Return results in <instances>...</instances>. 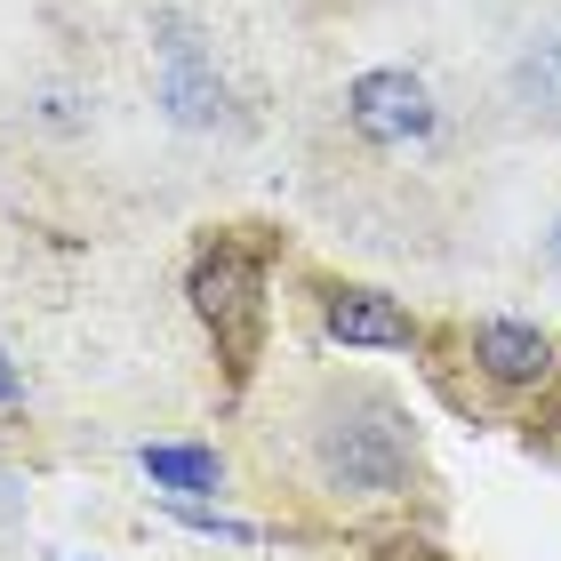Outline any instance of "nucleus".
I'll use <instances>...</instances> for the list:
<instances>
[{"mask_svg": "<svg viewBox=\"0 0 561 561\" xmlns=\"http://www.w3.org/2000/svg\"><path fill=\"white\" fill-rule=\"evenodd\" d=\"M345 121L369 145H417V137H433V96L417 72H362L345 89Z\"/></svg>", "mask_w": 561, "mask_h": 561, "instance_id": "obj_3", "label": "nucleus"}, {"mask_svg": "<svg viewBox=\"0 0 561 561\" xmlns=\"http://www.w3.org/2000/svg\"><path fill=\"white\" fill-rule=\"evenodd\" d=\"M321 329H329V345H369V353H410L417 345V321L386 289H329Z\"/></svg>", "mask_w": 561, "mask_h": 561, "instance_id": "obj_5", "label": "nucleus"}, {"mask_svg": "<svg viewBox=\"0 0 561 561\" xmlns=\"http://www.w3.org/2000/svg\"><path fill=\"white\" fill-rule=\"evenodd\" d=\"M193 313L217 329V345H225V362H233V377L257 369V337H265V273L249 249L233 241H217L209 257L193 265Z\"/></svg>", "mask_w": 561, "mask_h": 561, "instance_id": "obj_1", "label": "nucleus"}, {"mask_svg": "<svg viewBox=\"0 0 561 561\" xmlns=\"http://www.w3.org/2000/svg\"><path fill=\"white\" fill-rule=\"evenodd\" d=\"M137 466L152 473V490H169V497H185V505H201V497L225 490V457L201 449V442H145Z\"/></svg>", "mask_w": 561, "mask_h": 561, "instance_id": "obj_7", "label": "nucleus"}, {"mask_svg": "<svg viewBox=\"0 0 561 561\" xmlns=\"http://www.w3.org/2000/svg\"><path fill=\"white\" fill-rule=\"evenodd\" d=\"M546 265L561 273V217H553V233H546Z\"/></svg>", "mask_w": 561, "mask_h": 561, "instance_id": "obj_10", "label": "nucleus"}, {"mask_svg": "<svg viewBox=\"0 0 561 561\" xmlns=\"http://www.w3.org/2000/svg\"><path fill=\"white\" fill-rule=\"evenodd\" d=\"M514 105H529V113H561V41H538V48L514 65Z\"/></svg>", "mask_w": 561, "mask_h": 561, "instance_id": "obj_8", "label": "nucleus"}, {"mask_svg": "<svg viewBox=\"0 0 561 561\" xmlns=\"http://www.w3.org/2000/svg\"><path fill=\"white\" fill-rule=\"evenodd\" d=\"M473 369L490 386H546L553 377V337L538 321H481L473 329Z\"/></svg>", "mask_w": 561, "mask_h": 561, "instance_id": "obj_6", "label": "nucleus"}, {"mask_svg": "<svg viewBox=\"0 0 561 561\" xmlns=\"http://www.w3.org/2000/svg\"><path fill=\"white\" fill-rule=\"evenodd\" d=\"M321 473L353 497H393L410 481V433L393 425L386 401H369L362 417H329L321 425Z\"/></svg>", "mask_w": 561, "mask_h": 561, "instance_id": "obj_2", "label": "nucleus"}, {"mask_svg": "<svg viewBox=\"0 0 561 561\" xmlns=\"http://www.w3.org/2000/svg\"><path fill=\"white\" fill-rule=\"evenodd\" d=\"M16 393H24V386H16V362H9V353H0V410H9Z\"/></svg>", "mask_w": 561, "mask_h": 561, "instance_id": "obj_9", "label": "nucleus"}, {"mask_svg": "<svg viewBox=\"0 0 561 561\" xmlns=\"http://www.w3.org/2000/svg\"><path fill=\"white\" fill-rule=\"evenodd\" d=\"M161 105H169V121H185V129H217L225 121V81L185 41V16H161Z\"/></svg>", "mask_w": 561, "mask_h": 561, "instance_id": "obj_4", "label": "nucleus"}]
</instances>
